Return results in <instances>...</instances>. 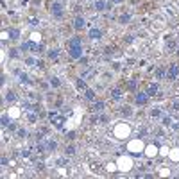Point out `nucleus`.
Instances as JSON below:
<instances>
[{
  "label": "nucleus",
  "mask_w": 179,
  "mask_h": 179,
  "mask_svg": "<svg viewBox=\"0 0 179 179\" xmlns=\"http://www.w3.org/2000/svg\"><path fill=\"white\" fill-rule=\"evenodd\" d=\"M131 133H133V127H131V124H127V122H118L113 127V136L116 140H127V138L131 136Z\"/></svg>",
  "instance_id": "f257e3e1"
},
{
  "label": "nucleus",
  "mask_w": 179,
  "mask_h": 179,
  "mask_svg": "<svg viewBox=\"0 0 179 179\" xmlns=\"http://www.w3.org/2000/svg\"><path fill=\"white\" fill-rule=\"evenodd\" d=\"M126 150L131 154V156H138L140 152H143L145 150V145H143V140L138 136L134 138V140H131V142H127L126 145Z\"/></svg>",
  "instance_id": "f03ea898"
},
{
  "label": "nucleus",
  "mask_w": 179,
  "mask_h": 179,
  "mask_svg": "<svg viewBox=\"0 0 179 179\" xmlns=\"http://www.w3.org/2000/svg\"><path fill=\"white\" fill-rule=\"evenodd\" d=\"M133 165H134V161H133V156L131 154H120L118 158H116V167L120 172H129V170H133Z\"/></svg>",
  "instance_id": "7ed1b4c3"
},
{
  "label": "nucleus",
  "mask_w": 179,
  "mask_h": 179,
  "mask_svg": "<svg viewBox=\"0 0 179 179\" xmlns=\"http://www.w3.org/2000/svg\"><path fill=\"white\" fill-rule=\"evenodd\" d=\"M50 14H52L56 20H61L64 16V6L59 0H54L52 2V6H50Z\"/></svg>",
  "instance_id": "20e7f679"
},
{
  "label": "nucleus",
  "mask_w": 179,
  "mask_h": 179,
  "mask_svg": "<svg viewBox=\"0 0 179 179\" xmlns=\"http://www.w3.org/2000/svg\"><path fill=\"white\" fill-rule=\"evenodd\" d=\"M109 95H111V99H113V100L120 102V100H122V97H124V86H113V88L109 90Z\"/></svg>",
  "instance_id": "39448f33"
},
{
  "label": "nucleus",
  "mask_w": 179,
  "mask_h": 179,
  "mask_svg": "<svg viewBox=\"0 0 179 179\" xmlns=\"http://www.w3.org/2000/svg\"><path fill=\"white\" fill-rule=\"evenodd\" d=\"M149 99H150V97L147 95V91H136V93H134V104L145 106L149 102Z\"/></svg>",
  "instance_id": "423d86ee"
},
{
  "label": "nucleus",
  "mask_w": 179,
  "mask_h": 179,
  "mask_svg": "<svg viewBox=\"0 0 179 179\" xmlns=\"http://www.w3.org/2000/svg\"><path fill=\"white\" fill-rule=\"evenodd\" d=\"M66 50H68L70 59H74V61H79L83 57V47H72V49H66Z\"/></svg>",
  "instance_id": "0eeeda50"
},
{
  "label": "nucleus",
  "mask_w": 179,
  "mask_h": 179,
  "mask_svg": "<svg viewBox=\"0 0 179 179\" xmlns=\"http://www.w3.org/2000/svg\"><path fill=\"white\" fill-rule=\"evenodd\" d=\"M143 154H145L147 158H156V156L159 154V147H156L154 143H149V145H145Z\"/></svg>",
  "instance_id": "6e6552de"
},
{
  "label": "nucleus",
  "mask_w": 179,
  "mask_h": 179,
  "mask_svg": "<svg viewBox=\"0 0 179 179\" xmlns=\"http://www.w3.org/2000/svg\"><path fill=\"white\" fill-rule=\"evenodd\" d=\"M72 23H74V29H75V31H83V29L86 27V18L83 16V14H77Z\"/></svg>",
  "instance_id": "1a4fd4ad"
},
{
  "label": "nucleus",
  "mask_w": 179,
  "mask_h": 179,
  "mask_svg": "<svg viewBox=\"0 0 179 179\" xmlns=\"http://www.w3.org/2000/svg\"><path fill=\"white\" fill-rule=\"evenodd\" d=\"M91 111H93L95 115H100V113H104L106 111V104H104V100H95V102H91Z\"/></svg>",
  "instance_id": "9d476101"
},
{
  "label": "nucleus",
  "mask_w": 179,
  "mask_h": 179,
  "mask_svg": "<svg viewBox=\"0 0 179 179\" xmlns=\"http://www.w3.org/2000/svg\"><path fill=\"white\" fill-rule=\"evenodd\" d=\"M177 77H179V66L177 64H172L167 70V81H176Z\"/></svg>",
  "instance_id": "9b49d317"
},
{
  "label": "nucleus",
  "mask_w": 179,
  "mask_h": 179,
  "mask_svg": "<svg viewBox=\"0 0 179 179\" xmlns=\"http://www.w3.org/2000/svg\"><path fill=\"white\" fill-rule=\"evenodd\" d=\"M7 113H9V116L13 118V120H18V118L21 116V109L18 107V106H13V104H11L9 109H7Z\"/></svg>",
  "instance_id": "f8f14e48"
},
{
  "label": "nucleus",
  "mask_w": 179,
  "mask_h": 179,
  "mask_svg": "<svg viewBox=\"0 0 179 179\" xmlns=\"http://www.w3.org/2000/svg\"><path fill=\"white\" fill-rule=\"evenodd\" d=\"M88 36H90V40L99 41V40H102V31H100V29H97V27H91L90 32H88Z\"/></svg>",
  "instance_id": "ddd939ff"
},
{
  "label": "nucleus",
  "mask_w": 179,
  "mask_h": 179,
  "mask_svg": "<svg viewBox=\"0 0 179 179\" xmlns=\"http://www.w3.org/2000/svg\"><path fill=\"white\" fill-rule=\"evenodd\" d=\"M84 99L88 102H95L97 100V91H95L93 88H86L84 90Z\"/></svg>",
  "instance_id": "4468645a"
},
{
  "label": "nucleus",
  "mask_w": 179,
  "mask_h": 179,
  "mask_svg": "<svg viewBox=\"0 0 179 179\" xmlns=\"http://www.w3.org/2000/svg\"><path fill=\"white\" fill-rule=\"evenodd\" d=\"M72 47H83V40L79 36H74L66 41V49H72Z\"/></svg>",
  "instance_id": "2eb2a0df"
},
{
  "label": "nucleus",
  "mask_w": 179,
  "mask_h": 179,
  "mask_svg": "<svg viewBox=\"0 0 179 179\" xmlns=\"http://www.w3.org/2000/svg\"><path fill=\"white\" fill-rule=\"evenodd\" d=\"M20 36H21V31L18 29V27H11V29H9L11 41H18V40H20Z\"/></svg>",
  "instance_id": "dca6fc26"
},
{
  "label": "nucleus",
  "mask_w": 179,
  "mask_h": 179,
  "mask_svg": "<svg viewBox=\"0 0 179 179\" xmlns=\"http://www.w3.org/2000/svg\"><path fill=\"white\" fill-rule=\"evenodd\" d=\"M14 100H16V91H14V90H7V91H6V97H4V102L13 104Z\"/></svg>",
  "instance_id": "f3484780"
},
{
  "label": "nucleus",
  "mask_w": 179,
  "mask_h": 179,
  "mask_svg": "<svg viewBox=\"0 0 179 179\" xmlns=\"http://www.w3.org/2000/svg\"><path fill=\"white\" fill-rule=\"evenodd\" d=\"M118 113H120L122 116H126V118H131V116H133V107H131L129 104H126V106H122V107H120V111H118Z\"/></svg>",
  "instance_id": "a211bd4d"
},
{
  "label": "nucleus",
  "mask_w": 179,
  "mask_h": 179,
  "mask_svg": "<svg viewBox=\"0 0 179 179\" xmlns=\"http://www.w3.org/2000/svg\"><path fill=\"white\" fill-rule=\"evenodd\" d=\"M126 91H133V93H136L138 91V81H134V79L127 81L126 83Z\"/></svg>",
  "instance_id": "6ab92c4d"
},
{
  "label": "nucleus",
  "mask_w": 179,
  "mask_h": 179,
  "mask_svg": "<svg viewBox=\"0 0 179 179\" xmlns=\"http://www.w3.org/2000/svg\"><path fill=\"white\" fill-rule=\"evenodd\" d=\"M59 52H61L59 49H49V50H47V57L52 59V61H57V59H59Z\"/></svg>",
  "instance_id": "aec40b11"
},
{
  "label": "nucleus",
  "mask_w": 179,
  "mask_h": 179,
  "mask_svg": "<svg viewBox=\"0 0 179 179\" xmlns=\"http://www.w3.org/2000/svg\"><path fill=\"white\" fill-rule=\"evenodd\" d=\"M169 159H170V161H174V163H179V147L170 149V152H169Z\"/></svg>",
  "instance_id": "412c9836"
},
{
  "label": "nucleus",
  "mask_w": 179,
  "mask_h": 179,
  "mask_svg": "<svg viewBox=\"0 0 179 179\" xmlns=\"http://www.w3.org/2000/svg\"><path fill=\"white\" fill-rule=\"evenodd\" d=\"M158 83H150V84H149V88L147 90H145V91H147V95L149 97H156V95H158Z\"/></svg>",
  "instance_id": "4be33fe9"
},
{
  "label": "nucleus",
  "mask_w": 179,
  "mask_h": 179,
  "mask_svg": "<svg viewBox=\"0 0 179 179\" xmlns=\"http://www.w3.org/2000/svg\"><path fill=\"white\" fill-rule=\"evenodd\" d=\"M49 84H50V88L57 90V88H61V79H59L57 75H52V77L49 79Z\"/></svg>",
  "instance_id": "5701e85b"
},
{
  "label": "nucleus",
  "mask_w": 179,
  "mask_h": 179,
  "mask_svg": "<svg viewBox=\"0 0 179 179\" xmlns=\"http://www.w3.org/2000/svg\"><path fill=\"white\" fill-rule=\"evenodd\" d=\"M75 88H77V90H83V91H84L86 88H88V84H86V79H84V77H79V79L75 81Z\"/></svg>",
  "instance_id": "b1692460"
},
{
  "label": "nucleus",
  "mask_w": 179,
  "mask_h": 179,
  "mask_svg": "<svg viewBox=\"0 0 179 179\" xmlns=\"http://www.w3.org/2000/svg\"><path fill=\"white\" fill-rule=\"evenodd\" d=\"M29 40L34 41V43H41L43 41V36L40 34V32H31V34H29Z\"/></svg>",
  "instance_id": "393cba45"
},
{
  "label": "nucleus",
  "mask_w": 179,
  "mask_h": 179,
  "mask_svg": "<svg viewBox=\"0 0 179 179\" xmlns=\"http://www.w3.org/2000/svg\"><path fill=\"white\" fill-rule=\"evenodd\" d=\"M64 156H66V158L75 156V147L74 145H66V147H64Z\"/></svg>",
  "instance_id": "a878e982"
},
{
  "label": "nucleus",
  "mask_w": 179,
  "mask_h": 179,
  "mask_svg": "<svg viewBox=\"0 0 179 179\" xmlns=\"http://www.w3.org/2000/svg\"><path fill=\"white\" fill-rule=\"evenodd\" d=\"M116 170H118V167H116V161H115V163H106V172L113 174V172H116Z\"/></svg>",
  "instance_id": "bb28decb"
},
{
  "label": "nucleus",
  "mask_w": 179,
  "mask_h": 179,
  "mask_svg": "<svg viewBox=\"0 0 179 179\" xmlns=\"http://www.w3.org/2000/svg\"><path fill=\"white\" fill-rule=\"evenodd\" d=\"M131 20V14H120V18H118V21L124 25V23H127V21Z\"/></svg>",
  "instance_id": "cd10ccee"
},
{
  "label": "nucleus",
  "mask_w": 179,
  "mask_h": 179,
  "mask_svg": "<svg viewBox=\"0 0 179 179\" xmlns=\"http://www.w3.org/2000/svg\"><path fill=\"white\" fill-rule=\"evenodd\" d=\"M75 136H77V133H75V131H70V133H66V134H64V138H66L68 142H74Z\"/></svg>",
  "instance_id": "c85d7f7f"
},
{
  "label": "nucleus",
  "mask_w": 179,
  "mask_h": 179,
  "mask_svg": "<svg viewBox=\"0 0 179 179\" xmlns=\"http://www.w3.org/2000/svg\"><path fill=\"white\" fill-rule=\"evenodd\" d=\"M16 134H18V138H25L27 136V129H25V127H20V129L16 131Z\"/></svg>",
  "instance_id": "c756f323"
},
{
  "label": "nucleus",
  "mask_w": 179,
  "mask_h": 179,
  "mask_svg": "<svg viewBox=\"0 0 179 179\" xmlns=\"http://www.w3.org/2000/svg\"><path fill=\"white\" fill-rule=\"evenodd\" d=\"M150 116H159V109H158V107H156V109H152V111H150Z\"/></svg>",
  "instance_id": "7c9ffc66"
},
{
  "label": "nucleus",
  "mask_w": 179,
  "mask_h": 179,
  "mask_svg": "<svg viewBox=\"0 0 179 179\" xmlns=\"http://www.w3.org/2000/svg\"><path fill=\"white\" fill-rule=\"evenodd\" d=\"M109 2H111V4H122L124 0H109Z\"/></svg>",
  "instance_id": "2f4dec72"
},
{
  "label": "nucleus",
  "mask_w": 179,
  "mask_h": 179,
  "mask_svg": "<svg viewBox=\"0 0 179 179\" xmlns=\"http://www.w3.org/2000/svg\"><path fill=\"white\" fill-rule=\"evenodd\" d=\"M177 57H179V50H177Z\"/></svg>",
  "instance_id": "473e14b6"
}]
</instances>
